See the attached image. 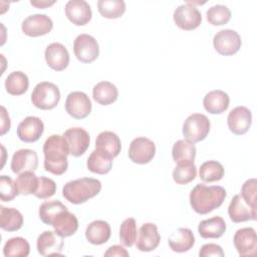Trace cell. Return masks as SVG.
<instances>
[{
    "label": "cell",
    "instance_id": "cell-8",
    "mask_svg": "<svg viewBox=\"0 0 257 257\" xmlns=\"http://www.w3.org/2000/svg\"><path fill=\"white\" fill-rule=\"evenodd\" d=\"M73 52L80 62L91 63L98 57L99 46L93 36L80 34L74 39Z\"/></svg>",
    "mask_w": 257,
    "mask_h": 257
},
{
    "label": "cell",
    "instance_id": "cell-40",
    "mask_svg": "<svg viewBox=\"0 0 257 257\" xmlns=\"http://www.w3.org/2000/svg\"><path fill=\"white\" fill-rule=\"evenodd\" d=\"M137 223L134 218L123 220L119 228V240L125 247H132L137 240Z\"/></svg>",
    "mask_w": 257,
    "mask_h": 257
},
{
    "label": "cell",
    "instance_id": "cell-38",
    "mask_svg": "<svg viewBox=\"0 0 257 257\" xmlns=\"http://www.w3.org/2000/svg\"><path fill=\"white\" fill-rule=\"evenodd\" d=\"M38 180L39 178L34 174V172L31 171L19 174L15 181L19 194L34 195L38 188Z\"/></svg>",
    "mask_w": 257,
    "mask_h": 257
},
{
    "label": "cell",
    "instance_id": "cell-28",
    "mask_svg": "<svg viewBox=\"0 0 257 257\" xmlns=\"http://www.w3.org/2000/svg\"><path fill=\"white\" fill-rule=\"evenodd\" d=\"M226 231V223L220 216H214L210 219L203 220L198 226V232L204 239L220 238Z\"/></svg>",
    "mask_w": 257,
    "mask_h": 257
},
{
    "label": "cell",
    "instance_id": "cell-11",
    "mask_svg": "<svg viewBox=\"0 0 257 257\" xmlns=\"http://www.w3.org/2000/svg\"><path fill=\"white\" fill-rule=\"evenodd\" d=\"M53 28V22L45 14H33L26 17L21 25L22 32L30 37H38L49 33Z\"/></svg>",
    "mask_w": 257,
    "mask_h": 257
},
{
    "label": "cell",
    "instance_id": "cell-23",
    "mask_svg": "<svg viewBox=\"0 0 257 257\" xmlns=\"http://www.w3.org/2000/svg\"><path fill=\"white\" fill-rule=\"evenodd\" d=\"M111 235L110 226L103 220H95L88 224L85 229L86 240L93 245H101L108 241Z\"/></svg>",
    "mask_w": 257,
    "mask_h": 257
},
{
    "label": "cell",
    "instance_id": "cell-47",
    "mask_svg": "<svg viewBox=\"0 0 257 257\" xmlns=\"http://www.w3.org/2000/svg\"><path fill=\"white\" fill-rule=\"evenodd\" d=\"M55 3V1H44V0H40V1H30V4L32 6H35L37 8L40 9H44L46 7H49L51 5H53Z\"/></svg>",
    "mask_w": 257,
    "mask_h": 257
},
{
    "label": "cell",
    "instance_id": "cell-42",
    "mask_svg": "<svg viewBox=\"0 0 257 257\" xmlns=\"http://www.w3.org/2000/svg\"><path fill=\"white\" fill-rule=\"evenodd\" d=\"M56 193V184L52 179L41 176L38 180V188L34 196L38 199H47Z\"/></svg>",
    "mask_w": 257,
    "mask_h": 257
},
{
    "label": "cell",
    "instance_id": "cell-2",
    "mask_svg": "<svg viewBox=\"0 0 257 257\" xmlns=\"http://www.w3.org/2000/svg\"><path fill=\"white\" fill-rule=\"evenodd\" d=\"M227 196L226 190L221 186L196 185L190 193V204L192 209L200 214H208L219 208Z\"/></svg>",
    "mask_w": 257,
    "mask_h": 257
},
{
    "label": "cell",
    "instance_id": "cell-25",
    "mask_svg": "<svg viewBox=\"0 0 257 257\" xmlns=\"http://www.w3.org/2000/svg\"><path fill=\"white\" fill-rule=\"evenodd\" d=\"M51 226L58 235L65 238L72 236L77 231L78 221L74 214L65 210L54 219Z\"/></svg>",
    "mask_w": 257,
    "mask_h": 257
},
{
    "label": "cell",
    "instance_id": "cell-4",
    "mask_svg": "<svg viewBox=\"0 0 257 257\" xmlns=\"http://www.w3.org/2000/svg\"><path fill=\"white\" fill-rule=\"evenodd\" d=\"M59 100V88L49 81H42L36 84L31 94V101L33 105L43 110L54 108L58 104Z\"/></svg>",
    "mask_w": 257,
    "mask_h": 257
},
{
    "label": "cell",
    "instance_id": "cell-41",
    "mask_svg": "<svg viewBox=\"0 0 257 257\" xmlns=\"http://www.w3.org/2000/svg\"><path fill=\"white\" fill-rule=\"evenodd\" d=\"M19 195L16 183L8 176L2 175L0 177V198L3 202L12 201Z\"/></svg>",
    "mask_w": 257,
    "mask_h": 257
},
{
    "label": "cell",
    "instance_id": "cell-45",
    "mask_svg": "<svg viewBox=\"0 0 257 257\" xmlns=\"http://www.w3.org/2000/svg\"><path fill=\"white\" fill-rule=\"evenodd\" d=\"M104 256L105 257H127L130 256L128 252L120 245H113L110 246L105 252H104Z\"/></svg>",
    "mask_w": 257,
    "mask_h": 257
},
{
    "label": "cell",
    "instance_id": "cell-13",
    "mask_svg": "<svg viewBox=\"0 0 257 257\" xmlns=\"http://www.w3.org/2000/svg\"><path fill=\"white\" fill-rule=\"evenodd\" d=\"M69 148V154L73 157L82 156L89 147V134L82 127H70L63 134Z\"/></svg>",
    "mask_w": 257,
    "mask_h": 257
},
{
    "label": "cell",
    "instance_id": "cell-18",
    "mask_svg": "<svg viewBox=\"0 0 257 257\" xmlns=\"http://www.w3.org/2000/svg\"><path fill=\"white\" fill-rule=\"evenodd\" d=\"M44 131L43 121L37 116L25 117L17 126V137L24 143L37 142Z\"/></svg>",
    "mask_w": 257,
    "mask_h": 257
},
{
    "label": "cell",
    "instance_id": "cell-43",
    "mask_svg": "<svg viewBox=\"0 0 257 257\" xmlns=\"http://www.w3.org/2000/svg\"><path fill=\"white\" fill-rule=\"evenodd\" d=\"M257 182L252 178L247 180L241 188V197L250 206L256 208V194H257Z\"/></svg>",
    "mask_w": 257,
    "mask_h": 257
},
{
    "label": "cell",
    "instance_id": "cell-1",
    "mask_svg": "<svg viewBox=\"0 0 257 257\" xmlns=\"http://www.w3.org/2000/svg\"><path fill=\"white\" fill-rule=\"evenodd\" d=\"M44 170L55 176L64 174L68 168L69 148L66 140L60 135H51L43 145Z\"/></svg>",
    "mask_w": 257,
    "mask_h": 257
},
{
    "label": "cell",
    "instance_id": "cell-33",
    "mask_svg": "<svg viewBox=\"0 0 257 257\" xmlns=\"http://www.w3.org/2000/svg\"><path fill=\"white\" fill-rule=\"evenodd\" d=\"M30 253L28 241L22 237H14L7 240L3 247L5 257H27Z\"/></svg>",
    "mask_w": 257,
    "mask_h": 257
},
{
    "label": "cell",
    "instance_id": "cell-7",
    "mask_svg": "<svg viewBox=\"0 0 257 257\" xmlns=\"http://www.w3.org/2000/svg\"><path fill=\"white\" fill-rule=\"evenodd\" d=\"M130 160L139 165L150 163L156 154L155 143L145 137H139L132 141L128 148Z\"/></svg>",
    "mask_w": 257,
    "mask_h": 257
},
{
    "label": "cell",
    "instance_id": "cell-15",
    "mask_svg": "<svg viewBox=\"0 0 257 257\" xmlns=\"http://www.w3.org/2000/svg\"><path fill=\"white\" fill-rule=\"evenodd\" d=\"M63 244V237L55 231H44L37 238L36 248L42 256L61 255Z\"/></svg>",
    "mask_w": 257,
    "mask_h": 257
},
{
    "label": "cell",
    "instance_id": "cell-27",
    "mask_svg": "<svg viewBox=\"0 0 257 257\" xmlns=\"http://www.w3.org/2000/svg\"><path fill=\"white\" fill-rule=\"evenodd\" d=\"M112 160L113 158L108 154L95 149L89 155L86 162V167L90 172L94 174L105 175L112 168Z\"/></svg>",
    "mask_w": 257,
    "mask_h": 257
},
{
    "label": "cell",
    "instance_id": "cell-31",
    "mask_svg": "<svg viewBox=\"0 0 257 257\" xmlns=\"http://www.w3.org/2000/svg\"><path fill=\"white\" fill-rule=\"evenodd\" d=\"M29 86V79L22 71H13L5 79L6 91L11 95L25 93Z\"/></svg>",
    "mask_w": 257,
    "mask_h": 257
},
{
    "label": "cell",
    "instance_id": "cell-16",
    "mask_svg": "<svg viewBox=\"0 0 257 257\" xmlns=\"http://www.w3.org/2000/svg\"><path fill=\"white\" fill-rule=\"evenodd\" d=\"M44 57L47 65L55 71H62L69 64V53L59 42L50 43L45 49Z\"/></svg>",
    "mask_w": 257,
    "mask_h": 257
},
{
    "label": "cell",
    "instance_id": "cell-5",
    "mask_svg": "<svg viewBox=\"0 0 257 257\" xmlns=\"http://www.w3.org/2000/svg\"><path fill=\"white\" fill-rule=\"evenodd\" d=\"M211 123L207 115L193 113L189 115L183 124V136L185 140L195 144L206 139L210 132Z\"/></svg>",
    "mask_w": 257,
    "mask_h": 257
},
{
    "label": "cell",
    "instance_id": "cell-24",
    "mask_svg": "<svg viewBox=\"0 0 257 257\" xmlns=\"http://www.w3.org/2000/svg\"><path fill=\"white\" fill-rule=\"evenodd\" d=\"M168 243L174 252L183 253L194 246L195 236L189 228H179L169 237Z\"/></svg>",
    "mask_w": 257,
    "mask_h": 257
},
{
    "label": "cell",
    "instance_id": "cell-6",
    "mask_svg": "<svg viewBox=\"0 0 257 257\" xmlns=\"http://www.w3.org/2000/svg\"><path fill=\"white\" fill-rule=\"evenodd\" d=\"M215 50L224 56L237 53L242 45V40L238 32L232 29H222L218 31L213 38Z\"/></svg>",
    "mask_w": 257,
    "mask_h": 257
},
{
    "label": "cell",
    "instance_id": "cell-29",
    "mask_svg": "<svg viewBox=\"0 0 257 257\" xmlns=\"http://www.w3.org/2000/svg\"><path fill=\"white\" fill-rule=\"evenodd\" d=\"M92 97L97 103L108 105L117 99L118 90L113 83L109 81H100L93 86Z\"/></svg>",
    "mask_w": 257,
    "mask_h": 257
},
{
    "label": "cell",
    "instance_id": "cell-46",
    "mask_svg": "<svg viewBox=\"0 0 257 257\" xmlns=\"http://www.w3.org/2000/svg\"><path fill=\"white\" fill-rule=\"evenodd\" d=\"M10 117L6 111V108L1 106V135H5L10 130Z\"/></svg>",
    "mask_w": 257,
    "mask_h": 257
},
{
    "label": "cell",
    "instance_id": "cell-22",
    "mask_svg": "<svg viewBox=\"0 0 257 257\" xmlns=\"http://www.w3.org/2000/svg\"><path fill=\"white\" fill-rule=\"evenodd\" d=\"M230 103V97L227 92L215 89L209 91L203 99L204 108L212 114H220L227 110Z\"/></svg>",
    "mask_w": 257,
    "mask_h": 257
},
{
    "label": "cell",
    "instance_id": "cell-17",
    "mask_svg": "<svg viewBox=\"0 0 257 257\" xmlns=\"http://www.w3.org/2000/svg\"><path fill=\"white\" fill-rule=\"evenodd\" d=\"M161 236L157 225L154 223H145L139 229L136 246L142 252H150L159 246Z\"/></svg>",
    "mask_w": 257,
    "mask_h": 257
},
{
    "label": "cell",
    "instance_id": "cell-14",
    "mask_svg": "<svg viewBox=\"0 0 257 257\" xmlns=\"http://www.w3.org/2000/svg\"><path fill=\"white\" fill-rule=\"evenodd\" d=\"M252 122V114L249 108L246 106H236L228 114L227 123L229 130L237 135L241 136L246 134Z\"/></svg>",
    "mask_w": 257,
    "mask_h": 257
},
{
    "label": "cell",
    "instance_id": "cell-30",
    "mask_svg": "<svg viewBox=\"0 0 257 257\" xmlns=\"http://www.w3.org/2000/svg\"><path fill=\"white\" fill-rule=\"evenodd\" d=\"M23 225L22 214L14 208L0 206V227L7 232L19 230Z\"/></svg>",
    "mask_w": 257,
    "mask_h": 257
},
{
    "label": "cell",
    "instance_id": "cell-3",
    "mask_svg": "<svg viewBox=\"0 0 257 257\" xmlns=\"http://www.w3.org/2000/svg\"><path fill=\"white\" fill-rule=\"evenodd\" d=\"M101 183L93 178H80L67 182L62 188V196L70 203L78 205L98 195Z\"/></svg>",
    "mask_w": 257,
    "mask_h": 257
},
{
    "label": "cell",
    "instance_id": "cell-12",
    "mask_svg": "<svg viewBox=\"0 0 257 257\" xmlns=\"http://www.w3.org/2000/svg\"><path fill=\"white\" fill-rule=\"evenodd\" d=\"M233 242L240 256H254L256 254L257 236L254 228L245 227L237 230Z\"/></svg>",
    "mask_w": 257,
    "mask_h": 257
},
{
    "label": "cell",
    "instance_id": "cell-37",
    "mask_svg": "<svg viewBox=\"0 0 257 257\" xmlns=\"http://www.w3.org/2000/svg\"><path fill=\"white\" fill-rule=\"evenodd\" d=\"M197 176V168L194 162L177 164L173 171V179L179 185H186L194 181Z\"/></svg>",
    "mask_w": 257,
    "mask_h": 257
},
{
    "label": "cell",
    "instance_id": "cell-34",
    "mask_svg": "<svg viewBox=\"0 0 257 257\" xmlns=\"http://www.w3.org/2000/svg\"><path fill=\"white\" fill-rule=\"evenodd\" d=\"M65 210H67L66 206H64L60 201L52 200L42 203L39 207L38 214L40 220L44 224L51 226L54 219Z\"/></svg>",
    "mask_w": 257,
    "mask_h": 257
},
{
    "label": "cell",
    "instance_id": "cell-19",
    "mask_svg": "<svg viewBox=\"0 0 257 257\" xmlns=\"http://www.w3.org/2000/svg\"><path fill=\"white\" fill-rule=\"evenodd\" d=\"M64 10L68 20L77 26L87 24L92 16L90 6L84 0H70L66 3Z\"/></svg>",
    "mask_w": 257,
    "mask_h": 257
},
{
    "label": "cell",
    "instance_id": "cell-26",
    "mask_svg": "<svg viewBox=\"0 0 257 257\" xmlns=\"http://www.w3.org/2000/svg\"><path fill=\"white\" fill-rule=\"evenodd\" d=\"M95 149L108 154L112 158H115L120 153L121 143L116 134L110 131H104L99 133L96 137Z\"/></svg>",
    "mask_w": 257,
    "mask_h": 257
},
{
    "label": "cell",
    "instance_id": "cell-20",
    "mask_svg": "<svg viewBox=\"0 0 257 257\" xmlns=\"http://www.w3.org/2000/svg\"><path fill=\"white\" fill-rule=\"evenodd\" d=\"M38 167V156L35 151L21 149L13 154L11 160V170L14 174H21L27 171L34 172Z\"/></svg>",
    "mask_w": 257,
    "mask_h": 257
},
{
    "label": "cell",
    "instance_id": "cell-32",
    "mask_svg": "<svg viewBox=\"0 0 257 257\" xmlns=\"http://www.w3.org/2000/svg\"><path fill=\"white\" fill-rule=\"evenodd\" d=\"M172 157L176 164L194 162L196 157V147L193 143L187 140H179L173 146Z\"/></svg>",
    "mask_w": 257,
    "mask_h": 257
},
{
    "label": "cell",
    "instance_id": "cell-35",
    "mask_svg": "<svg viewBox=\"0 0 257 257\" xmlns=\"http://www.w3.org/2000/svg\"><path fill=\"white\" fill-rule=\"evenodd\" d=\"M97 9L102 17L116 19L124 13L125 3L122 0H98Z\"/></svg>",
    "mask_w": 257,
    "mask_h": 257
},
{
    "label": "cell",
    "instance_id": "cell-39",
    "mask_svg": "<svg viewBox=\"0 0 257 257\" xmlns=\"http://www.w3.org/2000/svg\"><path fill=\"white\" fill-rule=\"evenodd\" d=\"M206 16L210 24L214 26H220L229 22L231 19V11L227 6L217 4L207 10Z\"/></svg>",
    "mask_w": 257,
    "mask_h": 257
},
{
    "label": "cell",
    "instance_id": "cell-36",
    "mask_svg": "<svg viewBox=\"0 0 257 257\" xmlns=\"http://www.w3.org/2000/svg\"><path fill=\"white\" fill-rule=\"evenodd\" d=\"M224 167L217 161H207L199 169V176L203 182L212 183L220 181L224 177Z\"/></svg>",
    "mask_w": 257,
    "mask_h": 257
},
{
    "label": "cell",
    "instance_id": "cell-44",
    "mask_svg": "<svg viewBox=\"0 0 257 257\" xmlns=\"http://www.w3.org/2000/svg\"><path fill=\"white\" fill-rule=\"evenodd\" d=\"M199 256L200 257H209V256L223 257L224 251L220 245H217L214 243H209V244H205L201 247V249L199 251Z\"/></svg>",
    "mask_w": 257,
    "mask_h": 257
},
{
    "label": "cell",
    "instance_id": "cell-10",
    "mask_svg": "<svg viewBox=\"0 0 257 257\" xmlns=\"http://www.w3.org/2000/svg\"><path fill=\"white\" fill-rule=\"evenodd\" d=\"M65 110L75 119L85 118L91 112L90 99L82 91H72L66 97Z\"/></svg>",
    "mask_w": 257,
    "mask_h": 257
},
{
    "label": "cell",
    "instance_id": "cell-21",
    "mask_svg": "<svg viewBox=\"0 0 257 257\" xmlns=\"http://www.w3.org/2000/svg\"><path fill=\"white\" fill-rule=\"evenodd\" d=\"M228 215L234 223L254 221L256 220V208L248 205L241 195H235L229 204Z\"/></svg>",
    "mask_w": 257,
    "mask_h": 257
},
{
    "label": "cell",
    "instance_id": "cell-9",
    "mask_svg": "<svg viewBox=\"0 0 257 257\" xmlns=\"http://www.w3.org/2000/svg\"><path fill=\"white\" fill-rule=\"evenodd\" d=\"M176 25L183 30H194L198 28L202 22L201 12L191 3L178 6L173 15Z\"/></svg>",
    "mask_w": 257,
    "mask_h": 257
}]
</instances>
